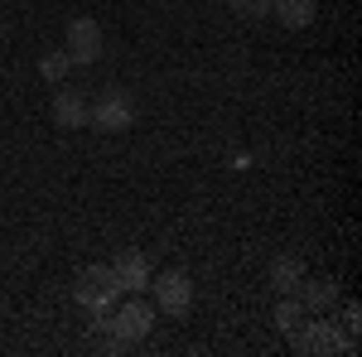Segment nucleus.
I'll use <instances>...</instances> for the list:
<instances>
[{
    "mask_svg": "<svg viewBox=\"0 0 362 357\" xmlns=\"http://www.w3.org/2000/svg\"><path fill=\"white\" fill-rule=\"evenodd\" d=\"M87 126H97L102 136H116V131H131L136 126V102L126 87H102L97 102H87Z\"/></svg>",
    "mask_w": 362,
    "mask_h": 357,
    "instance_id": "7ed1b4c3",
    "label": "nucleus"
},
{
    "mask_svg": "<svg viewBox=\"0 0 362 357\" xmlns=\"http://www.w3.org/2000/svg\"><path fill=\"white\" fill-rule=\"evenodd\" d=\"M290 348L295 353H358V338L353 333H343V324L338 319H329V314H314V319H300V329H290Z\"/></svg>",
    "mask_w": 362,
    "mask_h": 357,
    "instance_id": "f03ea898",
    "label": "nucleus"
},
{
    "mask_svg": "<svg viewBox=\"0 0 362 357\" xmlns=\"http://www.w3.org/2000/svg\"><path fill=\"white\" fill-rule=\"evenodd\" d=\"M54 126L58 131H83L87 126V97L73 87H58L54 92Z\"/></svg>",
    "mask_w": 362,
    "mask_h": 357,
    "instance_id": "6e6552de",
    "label": "nucleus"
},
{
    "mask_svg": "<svg viewBox=\"0 0 362 357\" xmlns=\"http://www.w3.org/2000/svg\"><path fill=\"white\" fill-rule=\"evenodd\" d=\"M63 54L73 58V68L97 63V58H102V25L87 20V15H78V20L68 25V34H63Z\"/></svg>",
    "mask_w": 362,
    "mask_h": 357,
    "instance_id": "423d86ee",
    "label": "nucleus"
},
{
    "mask_svg": "<svg viewBox=\"0 0 362 357\" xmlns=\"http://www.w3.org/2000/svg\"><path fill=\"white\" fill-rule=\"evenodd\" d=\"M343 329H348V333H358V329H362V309H358L353 300L343 304Z\"/></svg>",
    "mask_w": 362,
    "mask_h": 357,
    "instance_id": "2eb2a0df",
    "label": "nucleus"
},
{
    "mask_svg": "<svg viewBox=\"0 0 362 357\" xmlns=\"http://www.w3.org/2000/svg\"><path fill=\"white\" fill-rule=\"evenodd\" d=\"M227 5H232V15H242V20H266L276 0H227Z\"/></svg>",
    "mask_w": 362,
    "mask_h": 357,
    "instance_id": "4468645a",
    "label": "nucleus"
},
{
    "mask_svg": "<svg viewBox=\"0 0 362 357\" xmlns=\"http://www.w3.org/2000/svg\"><path fill=\"white\" fill-rule=\"evenodd\" d=\"M0 39H5V15H0Z\"/></svg>",
    "mask_w": 362,
    "mask_h": 357,
    "instance_id": "dca6fc26",
    "label": "nucleus"
},
{
    "mask_svg": "<svg viewBox=\"0 0 362 357\" xmlns=\"http://www.w3.org/2000/svg\"><path fill=\"white\" fill-rule=\"evenodd\" d=\"M150 295H155V314H169V319H184L194 309V280L184 271H165V275H150Z\"/></svg>",
    "mask_w": 362,
    "mask_h": 357,
    "instance_id": "39448f33",
    "label": "nucleus"
},
{
    "mask_svg": "<svg viewBox=\"0 0 362 357\" xmlns=\"http://www.w3.org/2000/svg\"><path fill=\"white\" fill-rule=\"evenodd\" d=\"M73 300L87 309L92 329H107V314H112L116 300H121L116 271H112V266H87V271L78 275V285H73Z\"/></svg>",
    "mask_w": 362,
    "mask_h": 357,
    "instance_id": "f257e3e1",
    "label": "nucleus"
},
{
    "mask_svg": "<svg viewBox=\"0 0 362 357\" xmlns=\"http://www.w3.org/2000/svg\"><path fill=\"white\" fill-rule=\"evenodd\" d=\"M271 15H276L285 29H309L319 10H314V0H276V5H271Z\"/></svg>",
    "mask_w": 362,
    "mask_h": 357,
    "instance_id": "9b49d317",
    "label": "nucleus"
},
{
    "mask_svg": "<svg viewBox=\"0 0 362 357\" xmlns=\"http://www.w3.org/2000/svg\"><path fill=\"white\" fill-rule=\"evenodd\" d=\"M150 329H155V304L140 300V295H121L116 309L107 314V329H102V333H112V338H121V343H131V348H136Z\"/></svg>",
    "mask_w": 362,
    "mask_h": 357,
    "instance_id": "20e7f679",
    "label": "nucleus"
},
{
    "mask_svg": "<svg viewBox=\"0 0 362 357\" xmlns=\"http://www.w3.org/2000/svg\"><path fill=\"white\" fill-rule=\"evenodd\" d=\"M276 329L280 333H290V329H300V319H305V304H300V295H280V304H276Z\"/></svg>",
    "mask_w": 362,
    "mask_h": 357,
    "instance_id": "f8f14e48",
    "label": "nucleus"
},
{
    "mask_svg": "<svg viewBox=\"0 0 362 357\" xmlns=\"http://www.w3.org/2000/svg\"><path fill=\"white\" fill-rule=\"evenodd\" d=\"M295 295H300V304H305V314H329V309L338 304V285L334 280H309L305 275Z\"/></svg>",
    "mask_w": 362,
    "mask_h": 357,
    "instance_id": "1a4fd4ad",
    "label": "nucleus"
},
{
    "mask_svg": "<svg viewBox=\"0 0 362 357\" xmlns=\"http://www.w3.org/2000/svg\"><path fill=\"white\" fill-rule=\"evenodd\" d=\"M300 280H305V261H300V256H276V261H271V285H276V295H295Z\"/></svg>",
    "mask_w": 362,
    "mask_h": 357,
    "instance_id": "9d476101",
    "label": "nucleus"
},
{
    "mask_svg": "<svg viewBox=\"0 0 362 357\" xmlns=\"http://www.w3.org/2000/svg\"><path fill=\"white\" fill-rule=\"evenodd\" d=\"M68 73H73V58L63 54V49H54V54H44L39 58V78H44V83H63V78H68Z\"/></svg>",
    "mask_w": 362,
    "mask_h": 357,
    "instance_id": "ddd939ff",
    "label": "nucleus"
},
{
    "mask_svg": "<svg viewBox=\"0 0 362 357\" xmlns=\"http://www.w3.org/2000/svg\"><path fill=\"white\" fill-rule=\"evenodd\" d=\"M112 271H116V285H121V295H145L150 290V256H140V251H121L112 261Z\"/></svg>",
    "mask_w": 362,
    "mask_h": 357,
    "instance_id": "0eeeda50",
    "label": "nucleus"
}]
</instances>
